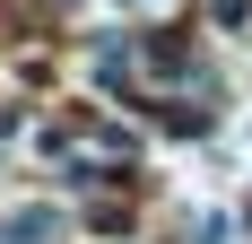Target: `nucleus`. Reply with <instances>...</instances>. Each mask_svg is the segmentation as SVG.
<instances>
[{
  "mask_svg": "<svg viewBox=\"0 0 252 244\" xmlns=\"http://www.w3.org/2000/svg\"><path fill=\"white\" fill-rule=\"evenodd\" d=\"M113 9H157V0H113Z\"/></svg>",
  "mask_w": 252,
  "mask_h": 244,
  "instance_id": "obj_1",
  "label": "nucleus"
}]
</instances>
